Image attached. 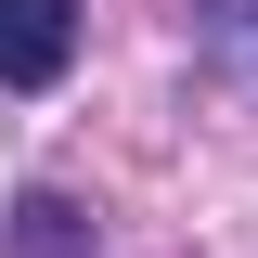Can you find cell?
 Returning a JSON list of instances; mask_svg holds the SVG:
<instances>
[{"instance_id": "cell-2", "label": "cell", "mask_w": 258, "mask_h": 258, "mask_svg": "<svg viewBox=\"0 0 258 258\" xmlns=\"http://www.w3.org/2000/svg\"><path fill=\"white\" fill-rule=\"evenodd\" d=\"M13 245H26V258H91L78 194H26V207H13Z\"/></svg>"}, {"instance_id": "cell-3", "label": "cell", "mask_w": 258, "mask_h": 258, "mask_svg": "<svg viewBox=\"0 0 258 258\" xmlns=\"http://www.w3.org/2000/svg\"><path fill=\"white\" fill-rule=\"evenodd\" d=\"M194 26H207V52L232 78H258V0H194Z\"/></svg>"}, {"instance_id": "cell-1", "label": "cell", "mask_w": 258, "mask_h": 258, "mask_svg": "<svg viewBox=\"0 0 258 258\" xmlns=\"http://www.w3.org/2000/svg\"><path fill=\"white\" fill-rule=\"evenodd\" d=\"M78 64V0H0V91H52Z\"/></svg>"}]
</instances>
